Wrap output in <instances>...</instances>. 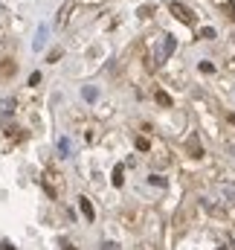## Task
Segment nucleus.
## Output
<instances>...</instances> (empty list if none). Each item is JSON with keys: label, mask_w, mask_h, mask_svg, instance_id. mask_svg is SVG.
Instances as JSON below:
<instances>
[{"label": "nucleus", "mask_w": 235, "mask_h": 250, "mask_svg": "<svg viewBox=\"0 0 235 250\" xmlns=\"http://www.w3.org/2000/svg\"><path fill=\"white\" fill-rule=\"evenodd\" d=\"M78 209L84 212V218H87V221H93V218H96V212H93V204H90L87 198H78Z\"/></svg>", "instance_id": "nucleus-1"}, {"label": "nucleus", "mask_w": 235, "mask_h": 250, "mask_svg": "<svg viewBox=\"0 0 235 250\" xmlns=\"http://www.w3.org/2000/svg\"><path fill=\"white\" fill-rule=\"evenodd\" d=\"M172 12H175L183 23H192V15H189V9H186V6H177V3H172Z\"/></svg>", "instance_id": "nucleus-2"}, {"label": "nucleus", "mask_w": 235, "mask_h": 250, "mask_svg": "<svg viewBox=\"0 0 235 250\" xmlns=\"http://www.w3.org/2000/svg\"><path fill=\"white\" fill-rule=\"evenodd\" d=\"M154 99H157L160 105H166V108H172V96H169L166 90H157V93H154Z\"/></svg>", "instance_id": "nucleus-3"}, {"label": "nucleus", "mask_w": 235, "mask_h": 250, "mask_svg": "<svg viewBox=\"0 0 235 250\" xmlns=\"http://www.w3.org/2000/svg\"><path fill=\"white\" fill-rule=\"evenodd\" d=\"M122 181H125V178H122V166H117V169H114V187H122Z\"/></svg>", "instance_id": "nucleus-4"}, {"label": "nucleus", "mask_w": 235, "mask_h": 250, "mask_svg": "<svg viewBox=\"0 0 235 250\" xmlns=\"http://www.w3.org/2000/svg\"><path fill=\"white\" fill-rule=\"evenodd\" d=\"M0 73H3V76H12V73H15V64H12V62L0 64Z\"/></svg>", "instance_id": "nucleus-5"}, {"label": "nucleus", "mask_w": 235, "mask_h": 250, "mask_svg": "<svg viewBox=\"0 0 235 250\" xmlns=\"http://www.w3.org/2000/svg\"><path fill=\"white\" fill-rule=\"evenodd\" d=\"M137 148H139V151H148V148H151V143H148L145 137H139V140H137Z\"/></svg>", "instance_id": "nucleus-6"}, {"label": "nucleus", "mask_w": 235, "mask_h": 250, "mask_svg": "<svg viewBox=\"0 0 235 250\" xmlns=\"http://www.w3.org/2000/svg\"><path fill=\"white\" fill-rule=\"evenodd\" d=\"M12 105H15V102H12V99H3V102H0V108H3V111H6V114H9V111H12Z\"/></svg>", "instance_id": "nucleus-7"}, {"label": "nucleus", "mask_w": 235, "mask_h": 250, "mask_svg": "<svg viewBox=\"0 0 235 250\" xmlns=\"http://www.w3.org/2000/svg\"><path fill=\"white\" fill-rule=\"evenodd\" d=\"M29 84H41V73H32L29 76Z\"/></svg>", "instance_id": "nucleus-8"}, {"label": "nucleus", "mask_w": 235, "mask_h": 250, "mask_svg": "<svg viewBox=\"0 0 235 250\" xmlns=\"http://www.w3.org/2000/svg\"><path fill=\"white\" fill-rule=\"evenodd\" d=\"M105 250H117V245H105Z\"/></svg>", "instance_id": "nucleus-9"}, {"label": "nucleus", "mask_w": 235, "mask_h": 250, "mask_svg": "<svg viewBox=\"0 0 235 250\" xmlns=\"http://www.w3.org/2000/svg\"><path fill=\"white\" fill-rule=\"evenodd\" d=\"M218 250H227V248H218Z\"/></svg>", "instance_id": "nucleus-10"}]
</instances>
